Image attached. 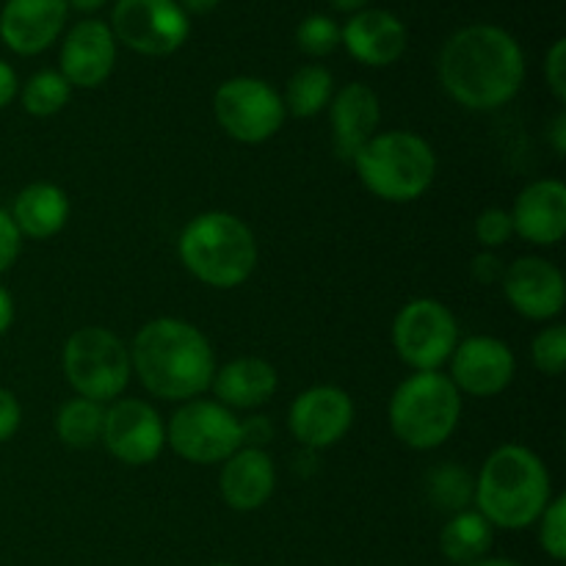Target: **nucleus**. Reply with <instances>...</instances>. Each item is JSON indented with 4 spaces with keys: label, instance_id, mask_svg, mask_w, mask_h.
I'll return each mask as SVG.
<instances>
[{
    "label": "nucleus",
    "instance_id": "1",
    "mask_svg": "<svg viewBox=\"0 0 566 566\" xmlns=\"http://www.w3.org/2000/svg\"><path fill=\"white\" fill-rule=\"evenodd\" d=\"M437 72L453 103L468 111H495L523 88L525 55L506 28L475 22L448 36Z\"/></svg>",
    "mask_w": 566,
    "mask_h": 566
},
{
    "label": "nucleus",
    "instance_id": "2",
    "mask_svg": "<svg viewBox=\"0 0 566 566\" xmlns=\"http://www.w3.org/2000/svg\"><path fill=\"white\" fill-rule=\"evenodd\" d=\"M127 348L133 374L160 401L186 403L202 398L219 368L208 335L182 318L147 321Z\"/></svg>",
    "mask_w": 566,
    "mask_h": 566
},
{
    "label": "nucleus",
    "instance_id": "3",
    "mask_svg": "<svg viewBox=\"0 0 566 566\" xmlns=\"http://www.w3.org/2000/svg\"><path fill=\"white\" fill-rule=\"evenodd\" d=\"M551 501V470L531 448L509 442L495 448L481 464L473 503L490 520L492 528H531Z\"/></svg>",
    "mask_w": 566,
    "mask_h": 566
},
{
    "label": "nucleus",
    "instance_id": "4",
    "mask_svg": "<svg viewBox=\"0 0 566 566\" xmlns=\"http://www.w3.org/2000/svg\"><path fill=\"white\" fill-rule=\"evenodd\" d=\"M177 254L193 280L216 291H232L254 274L260 249L252 227L241 216L208 210L182 227Z\"/></svg>",
    "mask_w": 566,
    "mask_h": 566
},
{
    "label": "nucleus",
    "instance_id": "5",
    "mask_svg": "<svg viewBox=\"0 0 566 566\" xmlns=\"http://www.w3.org/2000/svg\"><path fill=\"white\" fill-rule=\"evenodd\" d=\"M359 182L376 199L407 205L423 197L437 177L434 147L412 130L376 133L352 160Z\"/></svg>",
    "mask_w": 566,
    "mask_h": 566
},
{
    "label": "nucleus",
    "instance_id": "6",
    "mask_svg": "<svg viewBox=\"0 0 566 566\" xmlns=\"http://www.w3.org/2000/svg\"><path fill=\"white\" fill-rule=\"evenodd\" d=\"M387 420L403 446L412 451H434L446 446L462 420V392L451 376L440 370H415L396 387Z\"/></svg>",
    "mask_w": 566,
    "mask_h": 566
},
{
    "label": "nucleus",
    "instance_id": "7",
    "mask_svg": "<svg viewBox=\"0 0 566 566\" xmlns=\"http://www.w3.org/2000/svg\"><path fill=\"white\" fill-rule=\"evenodd\" d=\"M64 376L81 398L111 403L130 385V348L105 326H83L64 343Z\"/></svg>",
    "mask_w": 566,
    "mask_h": 566
},
{
    "label": "nucleus",
    "instance_id": "8",
    "mask_svg": "<svg viewBox=\"0 0 566 566\" xmlns=\"http://www.w3.org/2000/svg\"><path fill=\"white\" fill-rule=\"evenodd\" d=\"M166 446L191 464H224L243 448L241 418L216 398H193L169 418Z\"/></svg>",
    "mask_w": 566,
    "mask_h": 566
},
{
    "label": "nucleus",
    "instance_id": "9",
    "mask_svg": "<svg viewBox=\"0 0 566 566\" xmlns=\"http://www.w3.org/2000/svg\"><path fill=\"white\" fill-rule=\"evenodd\" d=\"M459 343L457 315L440 298H412L392 321V346L412 370H440Z\"/></svg>",
    "mask_w": 566,
    "mask_h": 566
},
{
    "label": "nucleus",
    "instance_id": "10",
    "mask_svg": "<svg viewBox=\"0 0 566 566\" xmlns=\"http://www.w3.org/2000/svg\"><path fill=\"white\" fill-rule=\"evenodd\" d=\"M213 114L221 130L241 144H263L285 125V103L271 83L238 75L221 83L213 94Z\"/></svg>",
    "mask_w": 566,
    "mask_h": 566
},
{
    "label": "nucleus",
    "instance_id": "11",
    "mask_svg": "<svg viewBox=\"0 0 566 566\" xmlns=\"http://www.w3.org/2000/svg\"><path fill=\"white\" fill-rule=\"evenodd\" d=\"M108 28L116 44L122 42L138 55L164 59L188 42L191 17L177 0H116Z\"/></svg>",
    "mask_w": 566,
    "mask_h": 566
},
{
    "label": "nucleus",
    "instance_id": "12",
    "mask_svg": "<svg viewBox=\"0 0 566 566\" xmlns=\"http://www.w3.org/2000/svg\"><path fill=\"white\" fill-rule=\"evenodd\" d=\"M103 446L127 468L153 464L166 448L164 418L142 398H116L105 407Z\"/></svg>",
    "mask_w": 566,
    "mask_h": 566
},
{
    "label": "nucleus",
    "instance_id": "13",
    "mask_svg": "<svg viewBox=\"0 0 566 566\" xmlns=\"http://www.w3.org/2000/svg\"><path fill=\"white\" fill-rule=\"evenodd\" d=\"M354 426V401L343 387L315 385L293 398L287 409V429L307 451L337 446Z\"/></svg>",
    "mask_w": 566,
    "mask_h": 566
},
{
    "label": "nucleus",
    "instance_id": "14",
    "mask_svg": "<svg viewBox=\"0 0 566 566\" xmlns=\"http://www.w3.org/2000/svg\"><path fill=\"white\" fill-rule=\"evenodd\" d=\"M451 381L462 396L495 398L517 374V357L501 337L473 335L457 343L451 354Z\"/></svg>",
    "mask_w": 566,
    "mask_h": 566
},
{
    "label": "nucleus",
    "instance_id": "15",
    "mask_svg": "<svg viewBox=\"0 0 566 566\" xmlns=\"http://www.w3.org/2000/svg\"><path fill=\"white\" fill-rule=\"evenodd\" d=\"M503 296L517 315L528 321H553L564 313L566 280L556 263L525 254L512 260L501 276Z\"/></svg>",
    "mask_w": 566,
    "mask_h": 566
},
{
    "label": "nucleus",
    "instance_id": "16",
    "mask_svg": "<svg viewBox=\"0 0 566 566\" xmlns=\"http://www.w3.org/2000/svg\"><path fill=\"white\" fill-rule=\"evenodd\" d=\"M116 66V39L108 22L81 20L66 31L59 53V72L72 88H97Z\"/></svg>",
    "mask_w": 566,
    "mask_h": 566
},
{
    "label": "nucleus",
    "instance_id": "17",
    "mask_svg": "<svg viewBox=\"0 0 566 566\" xmlns=\"http://www.w3.org/2000/svg\"><path fill=\"white\" fill-rule=\"evenodd\" d=\"M66 0H6L0 39L17 55L44 53L66 25Z\"/></svg>",
    "mask_w": 566,
    "mask_h": 566
},
{
    "label": "nucleus",
    "instance_id": "18",
    "mask_svg": "<svg viewBox=\"0 0 566 566\" xmlns=\"http://www.w3.org/2000/svg\"><path fill=\"white\" fill-rule=\"evenodd\" d=\"M514 235L531 247H556L566 232V186L556 177L534 180L517 193L512 205Z\"/></svg>",
    "mask_w": 566,
    "mask_h": 566
},
{
    "label": "nucleus",
    "instance_id": "19",
    "mask_svg": "<svg viewBox=\"0 0 566 566\" xmlns=\"http://www.w3.org/2000/svg\"><path fill=\"white\" fill-rule=\"evenodd\" d=\"M340 44H346L348 55L365 66H390L407 53L409 33L407 25L392 11L363 9L348 17L340 28Z\"/></svg>",
    "mask_w": 566,
    "mask_h": 566
},
{
    "label": "nucleus",
    "instance_id": "20",
    "mask_svg": "<svg viewBox=\"0 0 566 566\" xmlns=\"http://www.w3.org/2000/svg\"><path fill=\"white\" fill-rule=\"evenodd\" d=\"M381 103L376 92L365 83L354 81L335 92L329 103V125H332V147L335 155L346 164H352L354 155L379 133Z\"/></svg>",
    "mask_w": 566,
    "mask_h": 566
},
{
    "label": "nucleus",
    "instance_id": "21",
    "mask_svg": "<svg viewBox=\"0 0 566 566\" xmlns=\"http://www.w3.org/2000/svg\"><path fill=\"white\" fill-rule=\"evenodd\" d=\"M219 490L232 512H258L276 490L274 459L265 448H241L221 464Z\"/></svg>",
    "mask_w": 566,
    "mask_h": 566
},
{
    "label": "nucleus",
    "instance_id": "22",
    "mask_svg": "<svg viewBox=\"0 0 566 566\" xmlns=\"http://www.w3.org/2000/svg\"><path fill=\"white\" fill-rule=\"evenodd\" d=\"M216 401L227 409H258L265 407L280 390V374L269 359L260 357H238L232 363L216 368L213 376Z\"/></svg>",
    "mask_w": 566,
    "mask_h": 566
},
{
    "label": "nucleus",
    "instance_id": "23",
    "mask_svg": "<svg viewBox=\"0 0 566 566\" xmlns=\"http://www.w3.org/2000/svg\"><path fill=\"white\" fill-rule=\"evenodd\" d=\"M70 210L72 205L64 188L55 182H31L17 193L9 213L22 238L48 241L64 230L70 221Z\"/></svg>",
    "mask_w": 566,
    "mask_h": 566
},
{
    "label": "nucleus",
    "instance_id": "24",
    "mask_svg": "<svg viewBox=\"0 0 566 566\" xmlns=\"http://www.w3.org/2000/svg\"><path fill=\"white\" fill-rule=\"evenodd\" d=\"M495 528L479 509H464L448 517L440 534V551L453 566H468L490 556Z\"/></svg>",
    "mask_w": 566,
    "mask_h": 566
},
{
    "label": "nucleus",
    "instance_id": "25",
    "mask_svg": "<svg viewBox=\"0 0 566 566\" xmlns=\"http://www.w3.org/2000/svg\"><path fill=\"white\" fill-rule=\"evenodd\" d=\"M332 97H335V77L326 66L307 64L296 70L287 81L282 103H285V114L296 116V119H313V116L324 114L329 108Z\"/></svg>",
    "mask_w": 566,
    "mask_h": 566
},
{
    "label": "nucleus",
    "instance_id": "26",
    "mask_svg": "<svg viewBox=\"0 0 566 566\" xmlns=\"http://www.w3.org/2000/svg\"><path fill=\"white\" fill-rule=\"evenodd\" d=\"M103 420L105 403L75 396L61 403V409L55 412V434L66 448L86 451V448H94L103 440Z\"/></svg>",
    "mask_w": 566,
    "mask_h": 566
},
{
    "label": "nucleus",
    "instance_id": "27",
    "mask_svg": "<svg viewBox=\"0 0 566 566\" xmlns=\"http://www.w3.org/2000/svg\"><path fill=\"white\" fill-rule=\"evenodd\" d=\"M70 99L72 86L59 70L36 72V75L28 77L25 86H20L22 108H25V114L36 116V119H48V116L61 114Z\"/></svg>",
    "mask_w": 566,
    "mask_h": 566
},
{
    "label": "nucleus",
    "instance_id": "28",
    "mask_svg": "<svg viewBox=\"0 0 566 566\" xmlns=\"http://www.w3.org/2000/svg\"><path fill=\"white\" fill-rule=\"evenodd\" d=\"M429 497L442 509V512H464L475 497V479L462 468V464H440L426 479Z\"/></svg>",
    "mask_w": 566,
    "mask_h": 566
},
{
    "label": "nucleus",
    "instance_id": "29",
    "mask_svg": "<svg viewBox=\"0 0 566 566\" xmlns=\"http://www.w3.org/2000/svg\"><path fill=\"white\" fill-rule=\"evenodd\" d=\"M296 44L302 53L324 59L340 48V25L326 14H310L307 20L298 22Z\"/></svg>",
    "mask_w": 566,
    "mask_h": 566
},
{
    "label": "nucleus",
    "instance_id": "30",
    "mask_svg": "<svg viewBox=\"0 0 566 566\" xmlns=\"http://www.w3.org/2000/svg\"><path fill=\"white\" fill-rule=\"evenodd\" d=\"M531 359H534L536 370L545 376H562L566 368V326L551 324L534 337L531 343Z\"/></svg>",
    "mask_w": 566,
    "mask_h": 566
},
{
    "label": "nucleus",
    "instance_id": "31",
    "mask_svg": "<svg viewBox=\"0 0 566 566\" xmlns=\"http://www.w3.org/2000/svg\"><path fill=\"white\" fill-rule=\"evenodd\" d=\"M539 525V545L553 562H566V497L556 495L542 517L536 520Z\"/></svg>",
    "mask_w": 566,
    "mask_h": 566
},
{
    "label": "nucleus",
    "instance_id": "32",
    "mask_svg": "<svg viewBox=\"0 0 566 566\" xmlns=\"http://www.w3.org/2000/svg\"><path fill=\"white\" fill-rule=\"evenodd\" d=\"M475 241L484 247V252H495V249L506 247L514 238L512 213L506 208H486L481 210L479 219L473 224Z\"/></svg>",
    "mask_w": 566,
    "mask_h": 566
},
{
    "label": "nucleus",
    "instance_id": "33",
    "mask_svg": "<svg viewBox=\"0 0 566 566\" xmlns=\"http://www.w3.org/2000/svg\"><path fill=\"white\" fill-rule=\"evenodd\" d=\"M545 81L558 105L566 103V39H556L545 55Z\"/></svg>",
    "mask_w": 566,
    "mask_h": 566
},
{
    "label": "nucleus",
    "instance_id": "34",
    "mask_svg": "<svg viewBox=\"0 0 566 566\" xmlns=\"http://www.w3.org/2000/svg\"><path fill=\"white\" fill-rule=\"evenodd\" d=\"M20 249H22V235L17 230L14 219H11L9 210L0 208V274L9 271L11 265L17 263L20 258Z\"/></svg>",
    "mask_w": 566,
    "mask_h": 566
},
{
    "label": "nucleus",
    "instance_id": "35",
    "mask_svg": "<svg viewBox=\"0 0 566 566\" xmlns=\"http://www.w3.org/2000/svg\"><path fill=\"white\" fill-rule=\"evenodd\" d=\"M22 407L17 396L6 387H0V442H9L20 431Z\"/></svg>",
    "mask_w": 566,
    "mask_h": 566
},
{
    "label": "nucleus",
    "instance_id": "36",
    "mask_svg": "<svg viewBox=\"0 0 566 566\" xmlns=\"http://www.w3.org/2000/svg\"><path fill=\"white\" fill-rule=\"evenodd\" d=\"M503 260H497L495 252H481L475 254L473 263H470V271H473V280H479L481 285H495L503 276Z\"/></svg>",
    "mask_w": 566,
    "mask_h": 566
},
{
    "label": "nucleus",
    "instance_id": "37",
    "mask_svg": "<svg viewBox=\"0 0 566 566\" xmlns=\"http://www.w3.org/2000/svg\"><path fill=\"white\" fill-rule=\"evenodd\" d=\"M271 423L269 418H249L241 420V442L243 448H265L271 440Z\"/></svg>",
    "mask_w": 566,
    "mask_h": 566
},
{
    "label": "nucleus",
    "instance_id": "38",
    "mask_svg": "<svg viewBox=\"0 0 566 566\" xmlns=\"http://www.w3.org/2000/svg\"><path fill=\"white\" fill-rule=\"evenodd\" d=\"M17 94H20V81H17L14 66L0 59V108L14 103Z\"/></svg>",
    "mask_w": 566,
    "mask_h": 566
},
{
    "label": "nucleus",
    "instance_id": "39",
    "mask_svg": "<svg viewBox=\"0 0 566 566\" xmlns=\"http://www.w3.org/2000/svg\"><path fill=\"white\" fill-rule=\"evenodd\" d=\"M547 138H551V147L558 158H564L566 153V111L562 108L551 122V130H547Z\"/></svg>",
    "mask_w": 566,
    "mask_h": 566
},
{
    "label": "nucleus",
    "instance_id": "40",
    "mask_svg": "<svg viewBox=\"0 0 566 566\" xmlns=\"http://www.w3.org/2000/svg\"><path fill=\"white\" fill-rule=\"evenodd\" d=\"M11 324H14V298L0 285V337L11 329Z\"/></svg>",
    "mask_w": 566,
    "mask_h": 566
},
{
    "label": "nucleus",
    "instance_id": "41",
    "mask_svg": "<svg viewBox=\"0 0 566 566\" xmlns=\"http://www.w3.org/2000/svg\"><path fill=\"white\" fill-rule=\"evenodd\" d=\"M177 3H180V9L191 17V14H210L213 9H219L221 0H177Z\"/></svg>",
    "mask_w": 566,
    "mask_h": 566
},
{
    "label": "nucleus",
    "instance_id": "42",
    "mask_svg": "<svg viewBox=\"0 0 566 566\" xmlns=\"http://www.w3.org/2000/svg\"><path fill=\"white\" fill-rule=\"evenodd\" d=\"M332 9L343 11V14H357V11L368 9L370 0H329Z\"/></svg>",
    "mask_w": 566,
    "mask_h": 566
},
{
    "label": "nucleus",
    "instance_id": "43",
    "mask_svg": "<svg viewBox=\"0 0 566 566\" xmlns=\"http://www.w3.org/2000/svg\"><path fill=\"white\" fill-rule=\"evenodd\" d=\"M105 3H108V0H66V6L75 11H81V14H94V11L103 9Z\"/></svg>",
    "mask_w": 566,
    "mask_h": 566
},
{
    "label": "nucleus",
    "instance_id": "44",
    "mask_svg": "<svg viewBox=\"0 0 566 566\" xmlns=\"http://www.w3.org/2000/svg\"><path fill=\"white\" fill-rule=\"evenodd\" d=\"M468 566H520V564H514V562H509V558H481V562H475V564H468Z\"/></svg>",
    "mask_w": 566,
    "mask_h": 566
},
{
    "label": "nucleus",
    "instance_id": "45",
    "mask_svg": "<svg viewBox=\"0 0 566 566\" xmlns=\"http://www.w3.org/2000/svg\"><path fill=\"white\" fill-rule=\"evenodd\" d=\"M210 566H235V564H210Z\"/></svg>",
    "mask_w": 566,
    "mask_h": 566
}]
</instances>
